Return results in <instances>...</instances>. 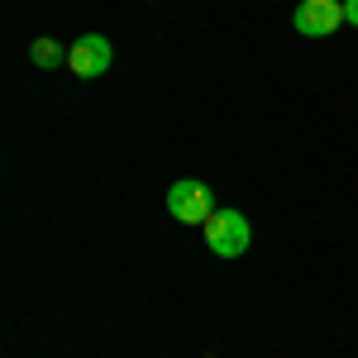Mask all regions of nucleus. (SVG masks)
<instances>
[{"label": "nucleus", "mask_w": 358, "mask_h": 358, "mask_svg": "<svg viewBox=\"0 0 358 358\" xmlns=\"http://www.w3.org/2000/svg\"><path fill=\"white\" fill-rule=\"evenodd\" d=\"M201 229H206V248L215 258H244L248 244H253V224H248L244 210H215Z\"/></svg>", "instance_id": "f257e3e1"}, {"label": "nucleus", "mask_w": 358, "mask_h": 358, "mask_svg": "<svg viewBox=\"0 0 358 358\" xmlns=\"http://www.w3.org/2000/svg\"><path fill=\"white\" fill-rule=\"evenodd\" d=\"M220 206H215V196L206 182H196V177H182V182H172L167 187V215L182 224H206L215 215Z\"/></svg>", "instance_id": "f03ea898"}, {"label": "nucleus", "mask_w": 358, "mask_h": 358, "mask_svg": "<svg viewBox=\"0 0 358 358\" xmlns=\"http://www.w3.org/2000/svg\"><path fill=\"white\" fill-rule=\"evenodd\" d=\"M115 62V48L106 34H77L72 38V48H67V72L72 77H82V82H96V77H106Z\"/></svg>", "instance_id": "7ed1b4c3"}, {"label": "nucleus", "mask_w": 358, "mask_h": 358, "mask_svg": "<svg viewBox=\"0 0 358 358\" xmlns=\"http://www.w3.org/2000/svg\"><path fill=\"white\" fill-rule=\"evenodd\" d=\"M292 24L301 38H330L339 29L349 24L344 20V0H301L296 5V15H292Z\"/></svg>", "instance_id": "20e7f679"}, {"label": "nucleus", "mask_w": 358, "mask_h": 358, "mask_svg": "<svg viewBox=\"0 0 358 358\" xmlns=\"http://www.w3.org/2000/svg\"><path fill=\"white\" fill-rule=\"evenodd\" d=\"M29 57H34V67H43V72L67 67V48H62L57 38H34V43H29Z\"/></svg>", "instance_id": "39448f33"}, {"label": "nucleus", "mask_w": 358, "mask_h": 358, "mask_svg": "<svg viewBox=\"0 0 358 358\" xmlns=\"http://www.w3.org/2000/svg\"><path fill=\"white\" fill-rule=\"evenodd\" d=\"M344 20H349V29H358V0H344Z\"/></svg>", "instance_id": "423d86ee"}]
</instances>
